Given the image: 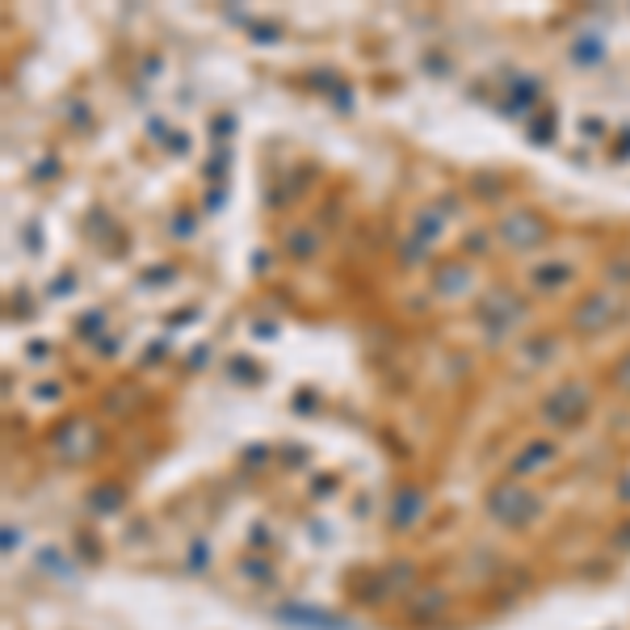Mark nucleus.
<instances>
[{"label": "nucleus", "instance_id": "nucleus-1", "mask_svg": "<svg viewBox=\"0 0 630 630\" xmlns=\"http://www.w3.org/2000/svg\"><path fill=\"white\" fill-rule=\"evenodd\" d=\"M500 236L509 240V245H538V240H547V223L538 219L534 211H521V215H509L504 227H500Z\"/></svg>", "mask_w": 630, "mask_h": 630}, {"label": "nucleus", "instance_id": "nucleus-3", "mask_svg": "<svg viewBox=\"0 0 630 630\" xmlns=\"http://www.w3.org/2000/svg\"><path fill=\"white\" fill-rule=\"evenodd\" d=\"M614 383L627 387V391H630V354L622 357V361H618V370H614Z\"/></svg>", "mask_w": 630, "mask_h": 630}, {"label": "nucleus", "instance_id": "nucleus-2", "mask_svg": "<svg viewBox=\"0 0 630 630\" xmlns=\"http://www.w3.org/2000/svg\"><path fill=\"white\" fill-rule=\"evenodd\" d=\"M609 320H614V307H609L605 299L584 302V307L575 311V329H580V332H602Z\"/></svg>", "mask_w": 630, "mask_h": 630}]
</instances>
